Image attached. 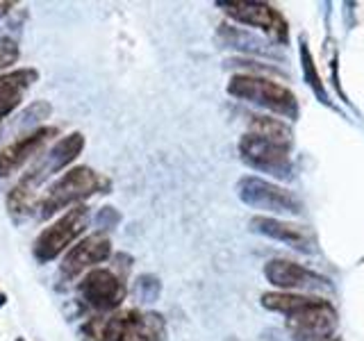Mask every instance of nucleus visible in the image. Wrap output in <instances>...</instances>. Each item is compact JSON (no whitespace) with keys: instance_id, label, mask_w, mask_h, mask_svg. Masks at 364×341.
<instances>
[{"instance_id":"obj_1","label":"nucleus","mask_w":364,"mask_h":341,"mask_svg":"<svg viewBox=\"0 0 364 341\" xmlns=\"http://www.w3.org/2000/svg\"><path fill=\"white\" fill-rule=\"evenodd\" d=\"M85 134L82 132H68L62 136L60 141H55L48 151H43L39 159L34 162L23 178L16 182L14 187L7 193V210L14 219L21 216H28L34 212V205H37V191L43 182H48L53 175H57L60 170L66 166H71L75 159L82 155L85 151Z\"/></svg>"},{"instance_id":"obj_11","label":"nucleus","mask_w":364,"mask_h":341,"mask_svg":"<svg viewBox=\"0 0 364 341\" xmlns=\"http://www.w3.org/2000/svg\"><path fill=\"white\" fill-rule=\"evenodd\" d=\"M109 257H112V239L105 232H91L66 250L57 278L62 282H75L91 269H98V264L107 261Z\"/></svg>"},{"instance_id":"obj_19","label":"nucleus","mask_w":364,"mask_h":341,"mask_svg":"<svg viewBox=\"0 0 364 341\" xmlns=\"http://www.w3.org/2000/svg\"><path fill=\"white\" fill-rule=\"evenodd\" d=\"M301 62H303V75L307 80V85L312 87V91L326 102V105H330L328 94H326V89H323L321 77H318V73H316V66H314L312 53H310V48H307V43H301Z\"/></svg>"},{"instance_id":"obj_3","label":"nucleus","mask_w":364,"mask_h":341,"mask_svg":"<svg viewBox=\"0 0 364 341\" xmlns=\"http://www.w3.org/2000/svg\"><path fill=\"white\" fill-rule=\"evenodd\" d=\"M225 89L232 98L250 102V105H257L259 109L276 114V117H280L282 121L284 119L296 121L301 114L299 100H296L294 91L267 75L235 73Z\"/></svg>"},{"instance_id":"obj_21","label":"nucleus","mask_w":364,"mask_h":341,"mask_svg":"<svg viewBox=\"0 0 364 341\" xmlns=\"http://www.w3.org/2000/svg\"><path fill=\"white\" fill-rule=\"evenodd\" d=\"M136 293L144 303H153L157 296H159V280L155 276H139L134 284Z\"/></svg>"},{"instance_id":"obj_5","label":"nucleus","mask_w":364,"mask_h":341,"mask_svg":"<svg viewBox=\"0 0 364 341\" xmlns=\"http://www.w3.org/2000/svg\"><path fill=\"white\" fill-rule=\"evenodd\" d=\"M237 196L244 205L264 214L278 216H299L303 214V200L294 191L257 175H246L237 182Z\"/></svg>"},{"instance_id":"obj_2","label":"nucleus","mask_w":364,"mask_h":341,"mask_svg":"<svg viewBox=\"0 0 364 341\" xmlns=\"http://www.w3.org/2000/svg\"><path fill=\"white\" fill-rule=\"evenodd\" d=\"M112 180L91 166H71L68 170L50 182L46 191L37 198L34 205V216L37 221H48L50 216L60 214L62 210H71L75 205H85L87 198L98 196V193H109Z\"/></svg>"},{"instance_id":"obj_10","label":"nucleus","mask_w":364,"mask_h":341,"mask_svg":"<svg viewBox=\"0 0 364 341\" xmlns=\"http://www.w3.org/2000/svg\"><path fill=\"white\" fill-rule=\"evenodd\" d=\"M264 278L276 287V291L289 293H321L333 291V282L326 276L307 269L303 264H296L291 259L276 257L264 264Z\"/></svg>"},{"instance_id":"obj_18","label":"nucleus","mask_w":364,"mask_h":341,"mask_svg":"<svg viewBox=\"0 0 364 341\" xmlns=\"http://www.w3.org/2000/svg\"><path fill=\"white\" fill-rule=\"evenodd\" d=\"M164 332H166V323L162 314L148 312V314H141L139 325L132 330L125 341H162Z\"/></svg>"},{"instance_id":"obj_12","label":"nucleus","mask_w":364,"mask_h":341,"mask_svg":"<svg viewBox=\"0 0 364 341\" xmlns=\"http://www.w3.org/2000/svg\"><path fill=\"white\" fill-rule=\"evenodd\" d=\"M60 134V128L55 125H39L28 134H21L18 139L7 144L3 151H0V178H9L18 173V170L26 166L30 159L39 157V153L46 151L55 136Z\"/></svg>"},{"instance_id":"obj_15","label":"nucleus","mask_w":364,"mask_h":341,"mask_svg":"<svg viewBox=\"0 0 364 341\" xmlns=\"http://www.w3.org/2000/svg\"><path fill=\"white\" fill-rule=\"evenodd\" d=\"M39 80V71L32 66L11 68L7 73H0V123H3L11 112L21 107L28 89Z\"/></svg>"},{"instance_id":"obj_17","label":"nucleus","mask_w":364,"mask_h":341,"mask_svg":"<svg viewBox=\"0 0 364 341\" xmlns=\"http://www.w3.org/2000/svg\"><path fill=\"white\" fill-rule=\"evenodd\" d=\"M316 296L310 293H289V291H269L262 293V307L269 312H278L282 316H291L307 307Z\"/></svg>"},{"instance_id":"obj_23","label":"nucleus","mask_w":364,"mask_h":341,"mask_svg":"<svg viewBox=\"0 0 364 341\" xmlns=\"http://www.w3.org/2000/svg\"><path fill=\"white\" fill-rule=\"evenodd\" d=\"M14 7H16V3H11V0H0V18H3L5 14H9Z\"/></svg>"},{"instance_id":"obj_16","label":"nucleus","mask_w":364,"mask_h":341,"mask_svg":"<svg viewBox=\"0 0 364 341\" xmlns=\"http://www.w3.org/2000/svg\"><path fill=\"white\" fill-rule=\"evenodd\" d=\"M248 132L262 136V139H269L273 144L287 146V148H291V144H294L291 125L284 123L282 119L269 117V114H250L248 117Z\"/></svg>"},{"instance_id":"obj_8","label":"nucleus","mask_w":364,"mask_h":341,"mask_svg":"<svg viewBox=\"0 0 364 341\" xmlns=\"http://www.w3.org/2000/svg\"><path fill=\"white\" fill-rule=\"evenodd\" d=\"M237 151L242 162L248 164L250 168L267 173L273 178H291L294 162H291V148L273 144L269 139H262L257 134L246 132L237 144Z\"/></svg>"},{"instance_id":"obj_7","label":"nucleus","mask_w":364,"mask_h":341,"mask_svg":"<svg viewBox=\"0 0 364 341\" xmlns=\"http://www.w3.org/2000/svg\"><path fill=\"white\" fill-rule=\"evenodd\" d=\"M339 325V314L335 305L316 296V298L303 307L301 312L284 316V330L294 341H323L335 337Z\"/></svg>"},{"instance_id":"obj_24","label":"nucleus","mask_w":364,"mask_h":341,"mask_svg":"<svg viewBox=\"0 0 364 341\" xmlns=\"http://www.w3.org/2000/svg\"><path fill=\"white\" fill-rule=\"evenodd\" d=\"M5 305H7V293L0 289V307H5Z\"/></svg>"},{"instance_id":"obj_4","label":"nucleus","mask_w":364,"mask_h":341,"mask_svg":"<svg viewBox=\"0 0 364 341\" xmlns=\"http://www.w3.org/2000/svg\"><path fill=\"white\" fill-rule=\"evenodd\" d=\"M91 219V210L87 205H75V207L66 210L57 219L43 227L37 234L32 244V255L39 264H48V261L57 259L64 250L75 246L80 242V237L87 232Z\"/></svg>"},{"instance_id":"obj_22","label":"nucleus","mask_w":364,"mask_h":341,"mask_svg":"<svg viewBox=\"0 0 364 341\" xmlns=\"http://www.w3.org/2000/svg\"><path fill=\"white\" fill-rule=\"evenodd\" d=\"M121 221V214L117 212V207H100L98 214H96V223L100 225V232H105V230H112L114 225H119Z\"/></svg>"},{"instance_id":"obj_25","label":"nucleus","mask_w":364,"mask_h":341,"mask_svg":"<svg viewBox=\"0 0 364 341\" xmlns=\"http://www.w3.org/2000/svg\"><path fill=\"white\" fill-rule=\"evenodd\" d=\"M14 341H26V339H23V337H16V339H14Z\"/></svg>"},{"instance_id":"obj_13","label":"nucleus","mask_w":364,"mask_h":341,"mask_svg":"<svg viewBox=\"0 0 364 341\" xmlns=\"http://www.w3.org/2000/svg\"><path fill=\"white\" fill-rule=\"evenodd\" d=\"M139 310H117L112 314H94L80 325V341H125L139 325Z\"/></svg>"},{"instance_id":"obj_9","label":"nucleus","mask_w":364,"mask_h":341,"mask_svg":"<svg viewBox=\"0 0 364 341\" xmlns=\"http://www.w3.org/2000/svg\"><path fill=\"white\" fill-rule=\"evenodd\" d=\"M232 21L242 26L255 28L264 32L276 43H287L289 28L282 11L269 3H257V0H230V3H216Z\"/></svg>"},{"instance_id":"obj_20","label":"nucleus","mask_w":364,"mask_h":341,"mask_svg":"<svg viewBox=\"0 0 364 341\" xmlns=\"http://www.w3.org/2000/svg\"><path fill=\"white\" fill-rule=\"evenodd\" d=\"M18 57H21L18 41L11 37H0V71L3 73L11 71V66L18 62Z\"/></svg>"},{"instance_id":"obj_6","label":"nucleus","mask_w":364,"mask_h":341,"mask_svg":"<svg viewBox=\"0 0 364 341\" xmlns=\"http://www.w3.org/2000/svg\"><path fill=\"white\" fill-rule=\"evenodd\" d=\"M77 298L94 314H112L121 310L128 296L125 280L112 269H91L75 284Z\"/></svg>"},{"instance_id":"obj_14","label":"nucleus","mask_w":364,"mask_h":341,"mask_svg":"<svg viewBox=\"0 0 364 341\" xmlns=\"http://www.w3.org/2000/svg\"><path fill=\"white\" fill-rule=\"evenodd\" d=\"M250 230L262 237H269L273 242L287 244L296 250H301V253H314L316 250L314 234L307 230V227L278 219V216H264V214L253 216V219H250Z\"/></svg>"}]
</instances>
